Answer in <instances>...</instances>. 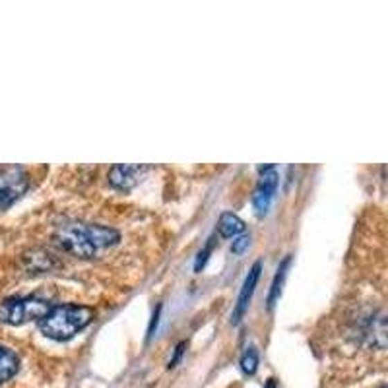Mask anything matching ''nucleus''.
I'll return each instance as SVG.
<instances>
[{"label": "nucleus", "mask_w": 388, "mask_h": 388, "mask_svg": "<svg viewBox=\"0 0 388 388\" xmlns=\"http://www.w3.org/2000/svg\"><path fill=\"white\" fill-rule=\"evenodd\" d=\"M121 239V235L105 225H91V223L72 222L64 223L55 233V241L62 249L80 258H94L97 249L113 247Z\"/></svg>", "instance_id": "1"}, {"label": "nucleus", "mask_w": 388, "mask_h": 388, "mask_svg": "<svg viewBox=\"0 0 388 388\" xmlns=\"http://www.w3.org/2000/svg\"><path fill=\"white\" fill-rule=\"evenodd\" d=\"M96 312L86 305H53L45 319L39 320V330L51 340L64 342L76 336L94 320Z\"/></svg>", "instance_id": "2"}, {"label": "nucleus", "mask_w": 388, "mask_h": 388, "mask_svg": "<svg viewBox=\"0 0 388 388\" xmlns=\"http://www.w3.org/2000/svg\"><path fill=\"white\" fill-rule=\"evenodd\" d=\"M51 309L53 305L41 297H10L0 303V322L19 326L31 320L45 319Z\"/></svg>", "instance_id": "3"}, {"label": "nucleus", "mask_w": 388, "mask_h": 388, "mask_svg": "<svg viewBox=\"0 0 388 388\" xmlns=\"http://www.w3.org/2000/svg\"><path fill=\"white\" fill-rule=\"evenodd\" d=\"M29 188L28 173L18 165L0 167V212L8 210Z\"/></svg>", "instance_id": "4"}, {"label": "nucleus", "mask_w": 388, "mask_h": 388, "mask_svg": "<svg viewBox=\"0 0 388 388\" xmlns=\"http://www.w3.org/2000/svg\"><path fill=\"white\" fill-rule=\"evenodd\" d=\"M258 173L261 177H258V184L252 194V208L256 210L258 215H264L268 212L276 188H278V169H276V165H264L258 169Z\"/></svg>", "instance_id": "5"}, {"label": "nucleus", "mask_w": 388, "mask_h": 388, "mask_svg": "<svg viewBox=\"0 0 388 388\" xmlns=\"http://www.w3.org/2000/svg\"><path fill=\"white\" fill-rule=\"evenodd\" d=\"M261 272H262V262H254L252 268L249 270V274H247L245 281H242L239 299H237V305H235V309H233L231 312V324H239L242 317H245V312H247V309H249V303H251L252 299L254 288H256L258 278H261Z\"/></svg>", "instance_id": "6"}, {"label": "nucleus", "mask_w": 388, "mask_h": 388, "mask_svg": "<svg viewBox=\"0 0 388 388\" xmlns=\"http://www.w3.org/2000/svg\"><path fill=\"white\" fill-rule=\"evenodd\" d=\"M148 171V167L140 165H113L109 171V183L113 184L118 191H130L142 175Z\"/></svg>", "instance_id": "7"}, {"label": "nucleus", "mask_w": 388, "mask_h": 388, "mask_svg": "<svg viewBox=\"0 0 388 388\" xmlns=\"http://www.w3.org/2000/svg\"><path fill=\"white\" fill-rule=\"evenodd\" d=\"M245 231V222H242L239 215H235L231 212H223L220 215V222H218V233L229 239V237H237Z\"/></svg>", "instance_id": "8"}, {"label": "nucleus", "mask_w": 388, "mask_h": 388, "mask_svg": "<svg viewBox=\"0 0 388 388\" xmlns=\"http://www.w3.org/2000/svg\"><path fill=\"white\" fill-rule=\"evenodd\" d=\"M19 359L12 349L0 346V385L6 382L18 373Z\"/></svg>", "instance_id": "9"}, {"label": "nucleus", "mask_w": 388, "mask_h": 388, "mask_svg": "<svg viewBox=\"0 0 388 388\" xmlns=\"http://www.w3.org/2000/svg\"><path fill=\"white\" fill-rule=\"evenodd\" d=\"M288 266H290V256L281 262V266L278 268V274H276V278L272 281V290L270 295H268V307H270V309L276 305V301L280 299L281 285H283V280H285V270H288Z\"/></svg>", "instance_id": "10"}, {"label": "nucleus", "mask_w": 388, "mask_h": 388, "mask_svg": "<svg viewBox=\"0 0 388 388\" xmlns=\"http://www.w3.org/2000/svg\"><path fill=\"white\" fill-rule=\"evenodd\" d=\"M241 369L245 375H254L256 373V369H258V351H256L254 346H249L242 351Z\"/></svg>", "instance_id": "11"}, {"label": "nucleus", "mask_w": 388, "mask_h": 388, "mask_svg": "<svg viewBox=\"0 0 388 388\" xmlns=\"http://www.w3.org/2000/svg\"><path fill=\"white\" fill-rule=\"evenodd\" d=\"M212 249H213V239H210V241H208V245L204 247L202 251L198 252V256H196V262H194V270L202 272V268L206 266V262H208V258H210V252H212Z\"/></svg>", "instance_id": "12"}, {"label": "nucleus", "mask_w": 388, "mask_h": 388, "mask_svg": "<svg viewBox=\"0 0 388 388\" xmlns=\"http://www.w3.org/2000/svg\"><path fill=\"white\" fill-rule=\"evenodd\" d=\"M249 241H251V237H249V235H241V237H237L231 245L233 254H241V252L249 247Z\"/></svg>", "instance_id": "13"}, {"label": "nucleus", "mask_w": 388, "mask_h": 388, "mask_svg": "<svg viewBox=\"0 0 388 388\" xmlns=\"http://www.w3.org/2000/svg\"><path fill=\"white\" fill-rule=\"evenodd\" d=\"M184 346H186V344H184V342H181V344H179V346H177V349H175V355H173V359H171V361H169V367H175V363H177V361H179V358H181V355H183V349H184Z\"/></svg>", "instance_id": "14"}, {"label": "nucleus", "mask_w": 388, "mask_h": 388, "mask_svg": "<svg viewBox=\"0 0 388 388\" xmlns=\"http://www.w3.org/2000/svg\"><path fill=\"white\" fill-rule=\"evenodd\" d=\"M382 388H385V387H382Z\"/></svg>", "instance_id": "15"}]
</instances>
